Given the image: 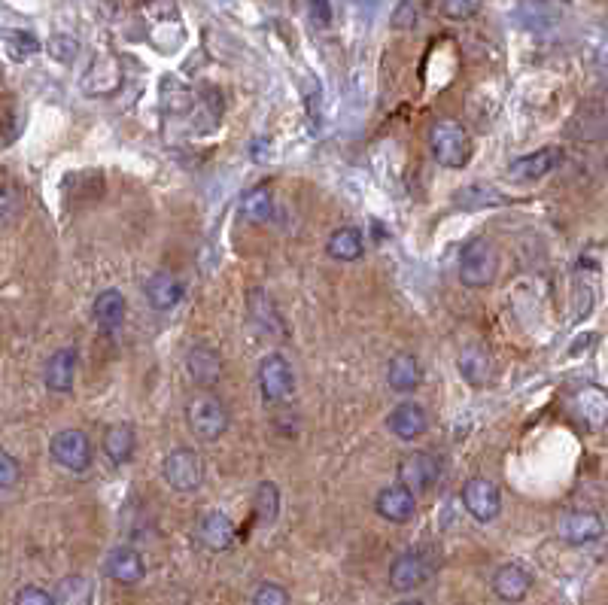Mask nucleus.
Masks as SVG:
<instances>
[{"label": "nucleus", "instance_id": "28", "mask_svg": "<svg viewBox=\"0 0 608 605\" xmlns=\"http://www.w3.org/2000/svg\"><path fill=\"white\" fill-rule=\"evenodd\" d=\"M484 7V0H438L441 16L453 19V22H466L472 16H478Z\"/></svg>", "mask_w": 608, "mask_h": 605}, {"label": "nucleus", "instance_id": "10", "mask_svg": "<svg viewBox=\"0 0 608 605\" xmlns=\"http://www.w3.org/2000/svg\"><path fill=\"white\" fill-rule=\"evenodd\" d=\"M432 575V560L426 551H405L402 557H396V563L390 566V584L399 593L417 590L429 581Z\"/></svg>", "mask_w": 608, "mask_h": 605}, {"label": "nucleus", "instance_id": "35", "mask_svg": "<svg viewBox=\"0 0 608 605\" xmlns=\"http://www.w3.org/2000/svg\"><path fill=\"white\" fill-rule=\"evenodd\" d=\"M16 210H19V195L10 186L0 183V225L10 222L16 216Z\"/></svg>", "mask_w": 608, "mask_h": 605}, {"label": "nucleus", "instance_id": "20", "mask_svg": "<svg viewBox=\"0 0 608 605\" xmlns=\"http://www.w3.org/2000/svg\"><path fill=\"white\" fill-rule=\"evenodd\" d=\"M387 381L396 393H414L423 384V368H420L417 356L396 353L387 365Z\"/></svg>", "mask_w": 608, "mask_h": 605}, {"label": "nucleus", "instance_id": "23", "mask_svg": "<svg viewBox=\"0 0 608 605\" xmlns=\"http://www.w3.org/2000/svg\"><path fill=\"white\" fill-rule=\"evenodd\" d=\"M326 253H329L335 262H356V259H362V253H365L362 232L353 229V225H341V229H335V232L329 235Z\"/></svg>", "mask_w": 608, "mask_h": 605}, {"label": "nucleus", "instance_id": "36", "mask_svg": "<svg viewBox=\"0 0 608 605\" xmlns=\"http://www.w3.org/2000/svg\"><path fill=\"white\" fill-rule=\"evenodd\" d=\"M399 605H423L420 599H405V602H399Z\"/></svg>", "mask_w": 608, "mask_h": 605}, {"label": "nucleus", "instance_id": "12", "mask_svg": "<svg viewBox=\"0 0 608 605\" xmlns=\"http://www.w3.org/2000/svg\"><path fill=\"white\" fill-rule=\"evenodd\" d=\"M374 508H377L380 517L390 520V523H408L414 517V511H417V496H411L408 490H402L396 484V487H387V490L377 493Z\"/></svg>", "mask_w": 608, "mask_h": 605}, {"label": "nucleus", "instance_id": "7", "mask_svg": "<svg viewBox=\"0 0 608 605\" xmlns=\"http://www.w3.org/2000/svg\"><path fill=\"white\" fill-rule=\"evenodd\" d=\"M463 505L478 523H490L502 511V493L490 478H469L463 484Z\"/></svg>", "mask_w": 608, "mask_h": 605}, {"label": "nucleus", "instance_id": "30", "mask_svg": "<svg viewBox=\"0 0 608 605\" xmlns=\"http://www.w3.org/2000/svg\"><path fill=\"white\" fill-rule=\"evenodd\" d=\"M19 478H22V466H19V460L13 457V453L0 450V490L16 487Z\"/></svg>", "mask_w": 608, "mask_h": 605}, {"label": "nucleus", "instance_id": "27", "mask_svg": "<svg viewBox=\"0 0 608 605\" xmlns=\"http://www.w3.org/2000/svg\"><path fill=\"white\" fill-rule=\"evenodd\" d=\"M253 511L259 517V523H274L280 514V490L271 481H262L256 487V499H253Z\"/></svg>", "mask_w": 608, "mask_h": 605}, {"label": "nucleus", "instance_id": "9", "mask_svg": "<svg viewBox=\"0 0 608 605\" xmlns=\"http://www.w3.org/2000/svg\"><path fill=\"white\" fill-rule=\"evenodd\" d=\"M602 517L596 511H566L557 520V533L566 545H593L602 539Z\"/></svg>", "mask_w": 608, "mask_h": 605}, {"label": "nucleus", "instance_id": "1", "mask_svg": "<svg viewBox=\"0 0 608 605\" xmlns=\"http://www.w3.org/2000/svg\"><path fill=\"white\" fill-rule=\"evenodd\" d=\"M429 149L438 165L444 168H466L469 156H472V143L469 134L460 122L453 119H441L432 125L429 131Z\"/></svg>", "mask_w": 608, "mask_h": 605}, {"label": "nucleus", "instance_id": "22", "mask_svg": "<svg viewBox=\"0 0 608 605\" xmlns=\"http://www.w3.org/2000/svg\"><path fill=\"white\" fill-rule=\"evenodd\" d=\"M572 405H575V414L581 417L584 426H593L599 429L608 417V399H605V390L602 387H584L572 396Z\"/></svg>", "mask_w": 608, "mask_h": 605}, {"label": "nucleus", "instance_id": "11", "mask_svg": "<svg viewBox=\"0 0 608 605\" xmlns=\"http://www.w3.org/2000/svg\"><path fill=\"white\" fill-rule=\"evenodd\" d=\"M146 301H149V308H156V311H174L180 301H183V295H186V286H183V280L180 277H174V274H168V271H159V274H152L149 280H146Z\"/></svg>", "mask_w": 608, "mask_h": 605}, {"label": "nucleus", "instance_id": "17", "mask_svg": "<svg viewBox=\"0 0 608 605\" xmlns=\"http://www.w3.org/2000/svg\"><path fill=\"white\" fill-rule=\"evenodd\" d=\"M387 423H390L393 435H399L402 441H417V438L426 432V426H429L426 411H423V405H417V402H402V405H396Z\"/></svg>", "mask_w": 608, "mask_h": 605}, {"label": "nucleus", "instance_id": "32", "mask_svg": "<svg viewBox=\"0 0 608 605\" xmlns=\"http://www.w3.org/2000/svg\"><path fill=\"white\" fill-rule=\"evenodd\" d=\"M417 22H420V0H402L399 10L393 13V25L402 28V31H408Z\"/></svg>", "mask_w": 608, "mask_h": 605}, {"label": "nucleus", "instance_id": "34", "mask_svg": "<svg viewBox=\"0 0 608 605\" xmlns=\"http://www.w3.org/2000/svg\"><path fill=\"white\" fill-rule=\"evenodd\" d=\"M49 52L58 58V61H70L76 52H80V43H76L73 37H67V34H58V37H52V43H49Z\"/></svg>", "mask_w": 608, "mask_h": 605}, {"label": "nucleus", "instance_id": "3", "mask_svg": "<svg viewBox=\"0 0 608 605\" xmlns=\"http://www.w3.org/2000/svg\"><path fill=\"white\" fill-rule=\"evenodd\" d=\"M496 268H499V262H496V250H493L490 241L472 238L463 247V256H460V280H463V286H469V289L490 286L493 277H496Z\"/></svg>", "mask_w": 608, "mask_h": 605}, {"label": "nucleus", "instance_id": "13", "mask_svg": "<svg viewBox=\"0 0 608 605\" xmlns=\"http://www.w3.org/2000/svg\"><path fill=\"white\" fill-rule=\"evenodd\" d=\"M532 590V575L520 563H505L493 575V593L502 602H520Z\"/></svg>", "mask_w": 608, "mask_h": 605}, {"label": "nucleus", "instance_id": "24", "mask_svg": "<svg viewBox=\"0 0 608 605\" xmlns=\"http://www.w3.org/2000/svg\"><path fill=\"white\" fill-rule=\"evenodd\" d=\"M134 447H137V435L131 423H113L104 435V453L116 463L125 466L134 457Z\"/></svg>", "mask_w": 608, "mask_h": 605}, {"label": "nucleus", "instance_id": "15", "mask_svg": "<svg viewBox=\"0 0 608 605\" xmlns=\"http://www.w3.org/2000/svg\"><path fill=\"white\" fill-rule=\"evenodd\" d=\"M186 371L192 377V384L198 387H213L222 377V359L213 347H192L186 356Z\"/></svg>", "mask_w": 608, "mask_h": 605}, {"label": "nucleus", "instance_id": "29", "mask_svg": "<svg viewBox=\"0 0 608 605\" xmlns=\"http://www.w3.org/2000/svg\"><path fill=\"white\" fill-rule=\"evenodd\" d=\"M253 605H289V593H286V587H280L274 581H265L253 593Z\"/></svg>", "mask_w": 608, "mask_h": 605}, {"label": "nucleus", "instance_id": "8", "mask_svg": "<svg viewBox=\"0 0 608 605\" xmlns=\"http://www.w3.org/2000/svg\"><path fill=\"white\" fill-rule=\"evenodd\" d=\"M438 460L426 450H417V453H408V457L399 463V487L408 490L411 496H420L426 493L435 481H438Z\"/></svg>", "mask_w": 608, "mask_h": 605}, {"label": "nucleus", "instance_id": "5", "mask_svg": "<svg viewBox=\"0 0 608 605\" xmlns=\"http://www.w3.org/2000/svg\"><path fill=\"white\" fill-rule=\"evenodd\" d=\"M49 453H52V460L61 469H67V472H86L92 466L95 447H92V438L83 429H61L52 438Z\"/></svg>", "mask_w": 608, "mask_h": 605}, {"label": "nucleus", "instance_id": "2", "mask_svg": "<svg viewBox=\"0 0 608 605\" xmlns=\"http://www.w3.org/2000/svg\"><path fill=\"white\" fill-rule=\"evenodd\" d=\"M186 420H189L192 435H198L201 441H216V438H222L228 432V408L210 393H201V396L189 399Z\"/></svg>", "mask_w": 608, "mask_h": 605}, {"label": "nucleus", "instance_id": "31", "mask_svg": "<svg viewBox=\"0 0 608 605\" xmlns=\"http://www.w3.org/2000/svg\"><path fill=\"white\" fill-rule=\"evenodd\" d=\"M7 43H10L13 58H28V55H34V52H40L37 37H31V34H25V31H13V34H7Z\"/></svg>", "mask_w": 608, "mask_h": 605}, {"label": "nucleus", "instance_id": "26", "mask_svg": "<svg viewBox=\"0 0 608 605\" xmlns=\"http://www.w3.org/2000/svg\"><path fill=\"white\" fill-rule=\"evenodd\" d=\"M241 213L250 219V222H268L271 213H274V198H271V189L268 186H256L244 195L241 201Z\"/></svg>", "mask_w": 608, "mask_h": 605}, {"label": "nucleus", "instance_id": "21", "mask_svg": "<svg viewBox=\"0 0 608 605\" xmlns=\"http://www.w3.org/2000/svg\"><path fill=\"white\" fill-rule=\"evenodd\" d=\"M493 371H496V362L484 347L472 344L460 353V374L472 387H487L493 381Z\"/></svg>", "mask_w": 608, "mask_h": 605}, {"label": "nucleus", "instance_id": "25", "mask_svg": "<svg viewBox=\"0 0 608 605\" xmlns=\"http://www.w3.org/2000/svg\"><path fill=\"white\" fill-rule=\"evenodd\" d=\"M95 323L101 329H116L125 320V295L119 289H104L92 305Z\"/></svg>", "mask_w": 608, "mask_h": 605}, {"label": "nucleus", "instance_id": "6", "mask_svg": "<svg viewBox=\"0 0 608 605\" xmlns=\"http://www.w3.org/2000/svg\"><path fill=\"white\" fill-rule=\"evenodd\" d=\"M162 472L177 493H195L204 484V460L192 447H174L165 457Z\"/></svg>", "mask_w": 608, "mask_h": 605}, {"label": "nucleus", "instance_id": "14", "mask_svg": "<svg viewBox=\"0 0 608 605\" xmlns=\"http://www.w3.org/2000/svg\"><path fill=\"white\" fill-rule=\"evenodd\" d=\"M235 536H238V529H235V520L232 517H225L219 511L207 514L198 526V539L204 548L210 551H228L235 545Z\"/></svg>", "mask_w": 608, "mask_h": 605}, {"label": "nucleus", "instance_id": "33", "mask_svg": "<svg viewBox=\"0 0 608 605\" xmlns=\"http://www.w3.org/2000/svg\"><path fill=\"white\" fill-rule=\"evenodd\" d=\"M16 605H55V596L37 584H28L16 593Z\"/></svg>", "mask_w": 608, "mask_h": 605}, {"label": "nucleus", "instance_id": "16", "mask_svg": "<svg viewBox=\"0 0 608 605\" xmlns=\"http://www.w3.org/2000/svg\"><path fill=\"white\" fill-rule=\"evenodd\" d=\"M73 377H76V353L70 347H61L49 356L43 381L52 393H70L73 390Z\"/></svg>", "mask_w": 608, "mask_h": 605}, {"label": "nucleus", "instance_id": "4", "mask_svg": "<svg viewBox=\"0 0 608 605\" xmlns=\"http://www.w3.org/2000/svg\"><path fill=\"white\" fill-rule=\"evenodd\" d=\"M259 390L268 405H289L295 396V371L286 356L271 353L259 365Z\"/></svg>", "mask_w": 608, "mask_h": 605}, {"label": "nucleus", "instance_id": "18", "mask_svg": "<svg viewBox=\"0 0 608 605\" xmlns=\"http://www.w3.org/2000/svg\"><path fill=\"white\" fill-rule=\"evenodd\" d=\"M107 575L116 581V584H137V581H143V575H146V563H143V557L134 551V548H116V551H110V557H107Z\"/></svg>", "mask_w": 608, "mask_h": 605}, {"label": "nucleus", "instance_id": "19", "mask_svg": "<svg viewBox=\"0 0 608 605\" xmlns=\"http://www.w3.org/2000/svg\"><path fill=\"white\" fill-rule=\"evenodd\" d=\"M560 165V153L554 146H545V149H539V153H529V156H520V159H514L511 162V174L517 177V180H542V177H548L554 168Z\"/></svg>", "mask_w": 608, "mask_h": 605}]
</instances>
